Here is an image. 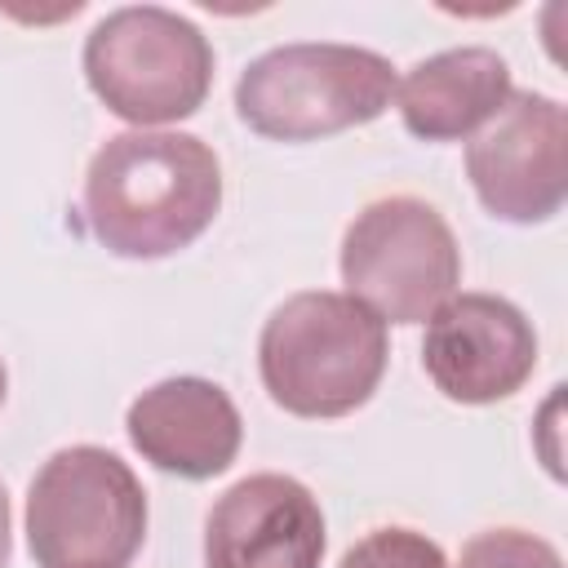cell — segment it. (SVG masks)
I'll use <instances>...</instances> for the list:
<instances>
[{
	"label": "cell",
	"instance_id": "3",
	"mask_svg": "<svg viewBox=\"0 0 568 568\" xmlns=\"http://www.w3.org/2000/svg\"><path fill=\"white\" fill-rule=\"evenodd\" d=\"M395 98L390 58L359 44H280L235 80L240 120L271 142H315L377 120Z\"/></svg>",
	"mask_w": 568,
	"mask_h": 568
},
{
	"label": "cell",
	"instance_id": "5",
	"mask_svg": "<svg viewBox=\"0 0 568 568\" xmlns=\"http://www.w3.org/2000/svg\"><path fill=\"white\" fill-rule=\"evenodd\" d=\"M84 80L111 115L138 129L173 124L204 106L213 89V44L173 9L124 4L89 31Z\"/></svg>",
	"mask_w": 568,
	"mask_h": 568
},
{
	"label": "cell",
	"instance_id": "15",
	"mask_svg": "<svg viewBox=\"0 0 568 568\" xmlns=\"http://www.w3.org/2000/svg\"><path fill=\"white\" fill-rule=\"evenodd\" d=\"M4 390H9V377H4V364H0V404H4Z\"/></svg>",
	"mask_w": 568,
	"mask_h": 568
},
{
	"label": "cell",
	"instance_id": "2",
	"mask_svg": "<svg viewBox=\"0 0 568 568\" xmlns=\"http://www.w3.org/2000/svg\"><path fill=\"white\" fill-rule=\"evenodd\" d=\"M386 324L351 293L306 288L271 311L257 337L266 395L306 422L364 408L386 373Z\"/></svg>",
	"mask_w": 568,
	"mask_h": 568
},
{
	"label": "cell",
	"instance_id": "11",
	"mask_svg": "<svg viewBox=\"0 0 568 568\" xmlns=\"http://www.w3.org/2000/svg\"><path fill=\"white\" fill-rule=\"evenodd\" d=\"M510 98V67L497 49L462 44L422 58L395 80L399 120L422 142H457L488 124Z\"/></svg>",
	"mask_w": 568,
	"mask_h": 568
},
{
	"label": "cell",
	"instance_id": "6",
	"mask_svg": "<svg viewBox=\"0 0 568 568\" xmlns=\"http://www.w3.org/2000/svg\"><path fill=\"white\" fill-rule=\"evenodd\" d=\"M342 284L382 324H422L462 284L457 235L435 204L382 195L342 235Z\"/></svg>",
	"mask_w": 568,
	"mask_h": 568
},
{
	"label": "cell",
	"instance_id": "7",
	"mask_svg": "<svg viewBox=\"0 0 568 568\" xmlns=\"http://www.w3.org/2000/svg\"><path fill=\"white\" fill-rule=\"evenodd\" d=\"M466 178L479 204L515 226L550 222L568 195V115L555 98L510 89L501 111L470 133Z\"/></svg>",
	"mask_w": 568,
	"mask_h": 568
},
{
	"label": "cell",
	"instance_id": "12",
	"mask_svg": "<svg viewBox=\"0 0 568 568\" xmlns=\"http://www.w3.org/2000/svg\"><path fill=\"white\" fill-rule=\"evenodd\" d=\"M457 568H564L559 550L524 528H484L462 546Z\"/></svg>",
	"mask_w": 568,
	"mask_h": 568
},
{
	"label": "cell",
	"instance_id": "8",
	"mask_svg": "<svg viewBox=\"0 0 568 568\" xmlns=\"http://www.w3.org/2000/svg\"><path fill=\"white\" fill-rule=\"evenodd\" d=\"M422 368L453 404L510 399L537 368L532 320L497 293H453L426 324Z\"/></svg>",
	"mask_w": 568,
	"mask_h": 568
},
{
	"label": "cell",
	"instance_id": "9",
	"mask_svg": "<svg viewBox=\"0 0 568 568\" xmlns=\"http://www.w3.org/2000/svg\"><path fill=\"white\" fill-rule=\"evenodd\" d=\"M320 559L324 515L293 475H248L204 519V568H320Z\"/></svg>",
	"mask_w": 568,
	"mask_h": 568
},
{
	"label": "cell",
	"instance_id": "1",
	"mask_svg": "<svg viewBox=\"0 0 568 568\" xmlns=\"http://www.w3.org/2000/svg\"><path fill=\"white\" fill-rule=\"evenodd\" d=\"M217 209L222 164L195 133H115L93 151L84 173L89 231L115 257H173L213 226Z\"/></svg>",
	"mask_w": 568,
	"mask_h": 568
},
{
	"label": "cell",
	"instance_id": "13",
	"mask_svg": "<svg viewBox=\"0 0 568 568\" xmlns=\"http://www.w3.org/2000/svg\"><path fill=\"white\" fill-rule=\"evenodd\" d=\"M337 568H448V559L417 528H373L342 555Z\"/></svg>",
	"mask_w": 568,
	"mask_h": 568
},
{
	"label": "cell",
	"instance_id": "14",
	"mask_svg": "<svg viewBox=\"0 0 568 568\" xmlns=\"http://www.w3.org/2000/svg\"><path fill=\"white\" fill-rule=\"evenodd\" d=\"M9 493H4V484H0V568H9Z\"/></svg>",
	"mask_w": 568,
	"mask_h": 568
},
{
	"label": "cell",
	"instance_id": "4",
	"mask_svg": "<svg viewBox=\"0 0 568 568\" xmlns=\"http://www.w3.org/2000/svg\"><path fill=\"white\" fill-rule=\"evenodd\" d=\"M146 541V493L129 462L98 444L58 448L27 488L36 568H124Z\"/></svg>",
	"mask_w": 568,
	"mask_h": 568
},
{
	"label": "cell",
	"instance_id": "10",
	"mask_svg": "<svg viewBox=\"0 0 568 568\" xmlns=\"http://www.w3.org/2000/svg\"><path fill=\"white\" fill-rule=\"evenodd\" d=\"M124 430L142 462L178 479L222 475L244 439L235 399L209 377H164L146 386L129 404Z\"/></svg>",
	"mask_w": 568,
	"mask_h": 568
}]
</instances>
